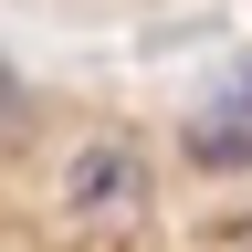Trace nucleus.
Instances as JSON below:
<instances>
[{
	"instance_id": "nucleus-2",
	"label": "nucleus",
	"mask_w": 252,
	"mask_h": 252,
	"mask_svg": "<svg viewBox=\"0 0 252 252\" xmlns=\"http://www.w3.org/2000/svg\"><path fill=\"white\" fill-rule=\"evenodd\" d=\"M189 158L200 168H252V116H200L189 126Z\"/></svg>"
},
{
	"instance_id": "nucleus-1",
	"label": "nucleus",
	"mask_w": 252,
	"mask_h": 252,
	"mask_svg": "<svg viewBox=\"0 0 252 252\" xmlns=\"http://www.w3.org/2000/svg\"><path fill=\"white\" fill-rule=\"evenodd\" d=\"M63 200H74L84 220H137L147 210V158L126 137H84L74 168H63Z\"/></svg>"
},
{
	"instance_id": "nucleus-3",
	"label": "nucleus",
	"mask_w": 252,
	"mask_h": 252,
	"mask_svg": "<svg viewBox=\"0 0 252 252\" xmlns=\"http://www.w3.org/2000/svg\"><path fill=\"white\" fill-rule=\"evenodd\" d=\"M21 137H32V94L11 74V53H0V147H21Z\"/></svg>"
}]
</instances>
